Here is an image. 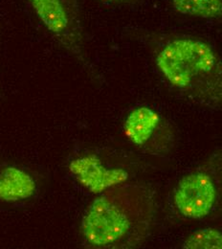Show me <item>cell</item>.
Segmentation results:
<instances>
[{"instance_id": "7", "label": "cell", "mask_w": 222, "mask_h": 249, "mask_svg": "<svg viewBox=\"0 0 222 249\" xmlns=\"http://www.w3.org/2000/svg\"><path fill=\"white\" fill-rule=\"evenodd\" d=\"M36 183L26 171L17 167H7L0 172V200L16 202L33 196Z\"/></svg>"}, {"instance_id": "1", "label": "cell", "mask_w": 222, "mask_h": 249, "mask_svg": "<svg viewBox=\"0 0 222 249\" xmlns=\"http://www.w3.org/2000/svg\"><path fill=\"white\" fill-rule=\"evenodd\" d=\"M155 210L152 187L125 182L100 194L88 205L81 232L94 249H135L149 237Z\"/></svg>"}, {"instance_id": "9", "label": "cell", "mask_w": 222, "mask_h": 249, "mask_svg": "<svg viewBox=\"0 0 222 249\" xmlns=\"http://www.w3.org/2000/svg\"><path fill=\"white\" fill-rule=\"evenodd\" d=\"M182 248L186 249H222V232L213 227L198 229L187 237Z\"/></svg>"}, {"instance_id": "10", "label": "cell", "mask_w": 222, "mask_h": 249, "mask_svg": "<svg viewBox=\"0 0 222 249\" xmlns=\"http://www.w3.org/2000/svg\"><path fill=\"white\" fill-rule=\"evenodd\" d=\"M99 1L106 5H124V4H129V3L135 2L136 0H99Z\"/></svg>"}, {"instance_id": "5", "label": "cell", "mask_w": 222, "mask_h": 249, "mask_svg": "<svg viewBox=\"0 0 222 249\" xmlns=\"http://www.w3.org/2000/svg\"><path fill=\"white\" fill-rule=\"evenodd\" d=\"M124 133L134 146L154 156H168L175 147V132L171 123L147 106L133 108L124 122Z\"/></svg>"}, {"instance_id": "2", "label": "cell", "mask_w": 222, "mask_h": 249, "mask_svg": "<svg viewBox=\"0 0 222 249\" xmlns=\"http://www.w3.org/2000/svg\"><path fill=\"white\" fill-rule=\"evenodd\" d=\"M154 63L167 84L185 99L222 109V57L210 43L191 36H167L155 47Z\"/></svg>"}, {"instance_id": "3", "label": "cell", "mask_w": 222, "mask_h": 249, "mask_svg": "<svg viewBox=\"0 0 222 249\" xmlns=\"http://www.w3.org/2000/svg\"><path fill=\"white\" fill-rule=\"evenodd\" d=\"M171 208L178 218L200 221L222 216V151L185 174L172 189Z\"/></svg>"}, {"instance_id": "8", "label": "cell", "mask_w": 222, "mask_h": 249, "mask_svg": "<svg viewBox=\"0 0 222 249\" xmlns=\"http://www.w3.org/2000/svg\"><path fill=\"white\" fill-rule=\"evenodd\" d=\"M172 9L193 18L222 21V0H169Z\"/></svg>"}, {"instance_id": "4", "label": "cell", "mask_w": 222, "mask_h": 249, "mask_svg": "<svg viewBox=\"0 0 222 249\" xmlns=\"http://www.w3.org/2000/svg\"><path fill=\"white\" fill-rule=\"evenodd\" d=\"M33 11L55 39L94 75L85 51L84 29L78 0H27Z\"/></svg>"}, {"instance_id": "6", "label": "cell", "mask_w": 222, "mask_h": 249, "mask_svg": "<svg viewBox=\"0 0 222 249\" xmlns=\"http://www.w3.org/2000/svg\"><path fill=\"white\" fill-rule=\"evenodd\" d=\"M68 168L82 186L96 195L123 184L128 179V173L126 170L107 168L96 155L73 159Z\"/></svg>"}]
</instances>
